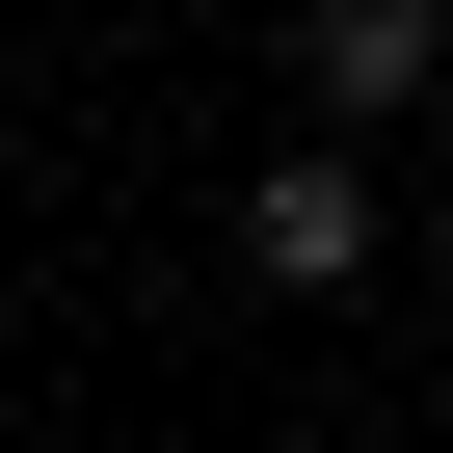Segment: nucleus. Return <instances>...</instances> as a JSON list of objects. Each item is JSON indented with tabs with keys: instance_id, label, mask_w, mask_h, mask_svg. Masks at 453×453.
I'll return each instance as SVG.
<instances>
[{
	"instance_id": "nucleus-2",
	"label": "nucleus",
	"mask_w": 453,
	"mask_h": 453,
	"mask_svg": "<svg viewBox=\"0 0 453 453\" xmlns=\"http://www.w3.org/2000/svg\"><path fill=\"white\" fill-rule=\"evenodd\" d=\"M426 54H453V0H320V107H400Z\"/></svg>"
},
{
	"instance_id": "nucleus-1",
	"label": "nucleus",
	"mask_w": 453,
	"mask_h": 453,
	"mask_svg": "<svg viewBox=\"0 0 453 453\" xmlns=\"http://www.w3.org/2000/svg\"><path fill=\"white\" fill-rule=\"evenodd\" d=\"M241 241H267L294 294H347V267H373V160H347V134H294V160L241 187Z\"/></svg>"
}]
</instances>
